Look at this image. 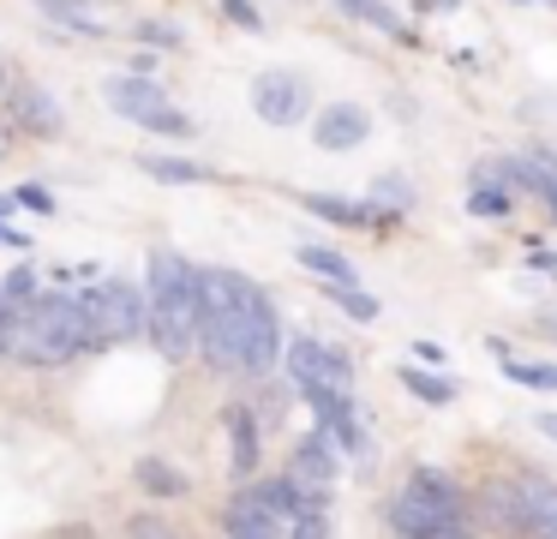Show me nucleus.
<instances>
[{
    "mask_svg": "<svg viewBox=\"0 0 557 539\" xmlns=\"http://www.w3.org/2000/svg\"><path fill=\"white\" fill-rule=\"evenodd\" d=\"M133 539H169V527H162L157 515H138V522H133Z\"/></svg>",
    "mask_w": 557,
    "mask_h": 539,
    "instance_id": "c85d7f7f",
    "label": "nucleus"
},
{
    "mask_svg": "<svg viewBox=\"0 0 557 539\" xmlns=\"http://www.w3.org/2000/svg\"><path fill=\"white\" fill-rule=\"evenodd\" d=\"M282 479H288L294 491H306V498H324V491L342 479V443L330 438L324 426H318L312 438H300V443H294L288 474H282Z\"/></svg>",
    "mask_w": 557,
    "mask_h": 539,
    "instance_id": "9b49d317",
    "label": "nucleus"
},
{
    "mask_svg": "<svg viewBox=\"0 0 557 539\" xmlns=\"http://www.w3.org/2000/svg\"><path fill=\"white\" fill-rule=\"evenodd\" d=\"M366 138H372V114H366L360 102H330L312 126L318 150H360Z\"/></svg>",
    "mask_w": 557,
    "mask_h": 539,
    "instance_id": "ddd939ff",
    "label": "nucleus"
},
{
    "mask_svg": "<svg viewBox=\"0 0 557 539\" xmlns=\"http://www.w3.org/2000/svg\"><path fill=\"white\" fill-rule=\"evenodd\" d=\"M330 299H336V306L348 311L354 323H372V318H377V299L360 294V287H330Z\"/></svg>",
    "mask_w": 557,
    "mask_h": 539,
    "instance_id": "b1692460",
    "label": "nucleus"
},
{
    "mask_svg": "<svg viewBox=\"0 0 557 539\" xmlns=\"http://www.w3.org/2000/svg\"><path fill=\"white\" fill-rule=\"evenodd\" d=\"M533 426H540L545 438H557V414H533Z\"/></svg>",
    "mask_w": 557,
    "mask_h": 539,
    "instance_id": "2f4dec72",
    "label": "nucleus"
},
{
    "mask_svg": "<svg viewBox=\"0 0 557 539\" xmlns=\"http://www.w3.org/2000/svg\"><path fill=\"white\" fill-rule=\"evenodd\" d=\"M222 7H228V19L240 24V30H264V19H258L252 0H222Z\"/></svg>",
    "mask_w": 557,
    "mask_h": 539,
    "instance_id": "a878e982",
    "label": "nucleus"
},
{
    "mask_svg": "<svg viewBox=\"0 0 557 539\" xmlns=\"http://www.w3.org/2000/svg\"><path fill=\"white\" fill-rule=\"evenodd\" d=\"M276 366H282V323L270 294L252 287V306H246V323H240V371L246 378H270Z\"/></svg>",
    "mask_w": 557,
    "mask_h": 539,
    "instance_id": "9d476101",
    "label": "nucleus"
},
{
    "mask_svg": "<svg viewBox=\"0 0 557 539\" xmlns=\"http://www.w3.org/2000/svg\"><path fill=\"white\" fill-rule=\"evenodd\" d=\"M18 120H25L30 132H61V108L42 90H18Z\"/></svg>",
    "mask_w": 557,
    "mask_h": 539,
    "instance_id": "aec40b11",
    "label": "nucleus"
},
{
    "mask_svg": "<svg viewBox=\"0 0 557 539\" xmlns=\"http://www.w3.org/2000/svg\"><path fill=\"white\" fill-rule=\"evenodd\" d=\"M294 258H300V270H312L324 287H354V275H360L342 252H330V246H300Z\"/></svg>",
    "mask_w": 557,
    "mask_h": 539,
    "instance_id": "f3484780",
    "label": "nucleus"
},
{
    "mask_svg": "<svg viewBox=\"0 0 557 539\" xmlns=\"http://www.w3.org/2000/svg\"><path fill=\"white\" fill-rule=\"evenodd\" d=\"M42 7H49L54 19H66L78 36H102V19H97L90 7H78V0H42Z\"/></svg>",
    "mask_w": 557,
    "mask_h": 539,
    "instance_id": "4be33fe9",
    "label": "nucleus"
},
{
    "mask_svg": "<svg viewBox=\"0 0 557 539\" xmlns=\"http://www.w3.org/2000/svg\"><path fill=\"white\" fill-rule=\"evenodd\" d=\"M306 210L324 216V222H342V228H384L389 210H372V204H354V198H330V192H306Z\"/></svg>",
    "mask_w": 557,
    "mask_h": 539,
    "instance_id": "2eb2a0df",
    "label": "nucleus"
},
{
    "mask_svg": "<svg viewBox=\"0 0 557 539\" xmlns=\"http://www.w3.org/2000/svg\"><path fill=\"white\" fill-rule=\"evenodd\" d=\"M252 306V282L222 264H198V354L210 371H240V323Z\"/></svg>",
    "mask_w": 557,
    "mask_h": 539,
    "instance_id": "20e7f679",
    "label": "nucleus"
},
{
    "mask_svg": "<svg viewBox=\"0 0 557 539\" xmlns=\"http://www.w3.org/2000/svg\"><path fill=\"white\" fill-rule=\"evenodd\" d=\"M342 12H354L360 24H372V30H384V36H396V42H420V30H413L408 19H401L396 7H384V0H336Z\"/></svg>",
    "mask_w": 557,
    "mask_h": 539,
    "instance_id": "dca6fc26",
    "label": "nucleus"
},
{
    "mask_svg": "<svg viewBox=\"0 0 557 539\" xmlns=\"http://www.w3.org/2000/svg\"><path fill=\"white\" fill-rule=\"evenodd\" d=\"M78 306H85V323H90V347L145 335V287L126 282V275H97L90 294H78Z\"/></svg>",
    "mask_w": 557,
    "mask_h": 539,
    "instance_id": "423d86ee",
    "label": "nucleus"
},
{
    "mask_svg": "<svg viewBox=\"0 0 557 539\" xmlns=\"http://www.w3.org/2000/svg\"><path fill=\"white\" fill-rule=\"evenodd\" d=\"M0 246H18V252H25V246H30V240H25V234H18V228H0Z\"/></svg>",
    "mask_w": 557,
    "mask_h": 539,
    "instance_id": "7c9ffc66",
    "label": "nucleus"
},
{
    "mask_svg": "<svg viewBox=\"0 0 557 539\" xmlns=\"http://www.w3.org/2000/svg\"><path fill=\"white\" fill-rule=\"evenodd\" d=\"M413 354L432 359V366H444V347H437V342H413Z\"/></svg>",
    "mask_w": 557,
    "mask_h": 539,
    "instance_id": "c756f323",
    "label": "nucleus"
},
{
    "mask_svg": "<svg viewBox=\"0 0 557 539\" xmlns=\"http://www.w3.org/2000/svg\"><path fill=\"white\" fill-rule=\"evenodd\" d=\"M552 7H557V0H552Z\"/></svg>",
    "mask_w": 557,
    "mask_h": 539,
    "instance_id": "c9c22d12",
    "label": "nucleus"
},
{
    "mask_svg": "<svg viewBox=\"0 0 557 539\" xmlns=\"http://www.w3.org/2000/svg\"><path fill=\"white\" fill-rule=\"evenodd\" d=\"M288 383L318 407V402H330V395H348L354 390V366H348V354L324 347L318 335H294V342H288Z\"/></svg>",
    "mask_w": 557,
    "mask_h": 539,
    "instance_id": "6e6552de",
    "label": "nucleus"
},
{
    "mask_svg": "<svg viewBox=\"0 0 557 539\" xmlns=\"http://www.w3.org/2000/svg\"><path fill=\"white\" fill-rule=\"evenodd\" d=\"M228 539H324L330 515L324 498H306L288 479H246L222 510Z\"/></svg>",
    "mask_w": 557,
    "mask_h": 539,
    "instance_id": "f03ea898",
    "label": "nucleus"
},
{
    "mask_svg": "<svg viewBox=\"0 0 557 539\" xmlns=\"http://www.w3.org/2000/svg\"><path fill=\"white\" fill-rule=\"evenodd\" d=\"M461 486L449 474H437V467H413L408 486L389 498L384 522L396 539H425V534H456L461 527Z\"/></svg>",
    "mask_w": 557,
    "mask_h": 539,
    "instance_id": "39448f33",
    "label": "nucleus"
},
{
    "mask_svg": "<svg viewBox=\"0 0 557 539\" xmlns=\"http://www.w3.org/2000/svg\"><path fill=\"white\" fill-rule=\"evenodd\" d=\"M497 522L521 527L528 539H557V479L545 474H521L516 486H497Z\"/></svg>",
    "mask_w": 557,
    "mask_h": 539,
    "instance_id": "1a4fd4ad",
    "label": "nucleus"
},
{
    "mask_svg": "<svg viewBox=\"0 0 557 539\" xmlns=\"http://www.w3.org/2000/svg\"><path fill=\"white\" fill-rule=\"evenodd\" d=\"M85 347H90V323H85L78 294H37L0 330V354L18 359V366H37V371L73 366Z\"/></svg>",
    "mask_w": 557,
    "mask_h": 539,
    "instance_id": "f257e3e1",
    "label": "nucleus"
},
{
    "mask_svg": "<svg viewBox=\"0 0 557 539\" xmlns=\"http://www.w3.org/2000/svg\"><path fill=\"white\" fill-rule=\"evenodd\" d=\"M109 102L121 108L133 126L145 132H162V138H193V114L186 108L169 102V90H162L157 78H138V72H121V78H109Z\"/></svg>",
    "mask_w": 557,
    "mask_h": 539,
    "instance_id": "0eeeda50",
    "label": "nucleus"
},
{
    "mask_svg": "<svg viewBox=\"0 0 557 539\" xmlns=\"http://www.w3.org/2000/svg\"><path fill=\"white\" fill-rule=\"evenodd\" d=\"M138 42H157V48H181L174 24H138Z\"/></svg>",
    "mask_w": 557,
    "mask_h": 539,
    "instance_id": "bb28decb",
    "label": "nucleus"
},
{
    "mask_svg": "<svg viewBox=\"0 0 557 539\" xmlns=\"http://www.w3.org/2000/svg\"><path fill=\"white\" fill-rule=\"evenodd\" d=\"M425 539H468V534H461V527H456V534H425Z\"/></svg>",
    "mask_w": 557,
    "mask_h": 539,
    "instance_id": "72a5a7b5",
    "label": "nucleus"
},
{
    "mask_svg": "<svg viewBox=\"0 0 557 539\" xmlns=\"http://www.w3.org/2000/svg\"><path fill=\"white\" fill-rule=\"evenodd\" d=\"M7 210H13V198H0V216H7Z\"/></svg>",
    "mask_w": 557,
    "mask_h": 539,
    "instance_id": "f704fd0d",
    "label": "nucleus"
},
{
    "mask_svg": "<svg viewBox=\"0 0 557 539\" xmlns=\"http://www.w3.org/2000/svg\"><path fill=\"white\" fill-rule=\"evenodd\" d=\"M145 335L169 359H186L198 347V264L181 252H150L145 270Z\"/></svg>",
    "mask_w": 557,
    "mask_h": 539,
    "instance_id": "7ed1b4c3",
    "label": "nucleus"
},
{
    "mask_svg": "<svg viewBox=\"0 0 557 539\" xmlns=\"http://www.w3.org/2000/svg\"><path fill=\"white\" fill-rule=\"evenodd\" d=\"M252 108L264 126H300L306 108H312V90H306L300 72H258L252 78Z\"/></svg>",
    "mask_w": 557,
    "mask_h": 539,
    "instance_id": "f8f14e48",
    "label": "nucleus"
},
{
    "mask_svg": "<svg viewBox=\"0 0 557 539\" xmlns=\"http://www.w3.org/2000/svg\"><path fill=\"white\" fill-rule=\"evenodd\" d=\"M145 174L162 180V186H198V180H210L198 162H181V156H145Z\"/></svg>",
    "mask_w": 557,
    "mask_h": 539,
    "instance_id": "a211bd4d",
    "label": "nucleus"
},
{
    "mask_svg": "<svg viewBox=\"0 0 557 539\" xmlns=\"http://www.w3.org/2000/svg\"><path fill=\"white\" fill-rule=\"evenodd\" d=\"M222 426H228V467H234V479H252L258 462H264V450H258V419H252V407L228 402V407H222Z\"/></svg>",
    "mask_w": 557,
    "mask_h": 539,
    "instance_id": "4468645a",
    "label": "nucleus"
},
{
    "mask_svg": "<svg viewBox=\"0 0 557 539\" xmlns=\"http://www.w3.org/2000/svg\"><path fill=\"white\" fill-rule=\"evenodd\" d=\"M509 383H533V390H557V366H528V359H504Z\"/></svg>",
    "mask_w": 557,
    "mask_h": 539,
    "instance_id": "5701e85b",
    "label": "nucleus"
},
{
    "mask_svg": "<svg viewBox=\"0 0 557 539\" xmlns=\"http://www.w3.org/2000/svg\"><path fill=\"white\" fill-rule=\"evenodd\" d=\"M468 210H473V216H504V210H509V198H504L497 186H473Z\"/></svg>",
    "mask_w": 557,
    "mask_h": 539,
    "instance_id": "393cba45",
    "label": "nucleus"
},
{
    "mask_svg": "<svg viewBox=\"0 0 557 539\" xmlns=\"http://www.w3.org/2000/svg\"><path fill=\"white\" fill-rule=\"evenodd\" d=\"M401 383H408V390L420 395V402H437V407H444V402H456V383H444V378H425L420 366H401Z\"/></svg>",
    "mask_w": 557,
    "mask_h": 539,
    "instance_id": "412c9836",
    "label": "nucleus"
},
{
    "mask_svg": "<svg viewBox=\"0 0 557 539\" xmlns=\"http://www.w3.org/2000/svg\"><path fill=\"white\" fill-rule=\"evenodd\" d=\"M18 204H25V210H42V216L54 210V198H49L42 186H18Z\"/></svg>",
    "mask_w": 557,
    "mask_h": 539,
    "instance_id": "cd10ccee",
    "label": "nucleus"
},
{
    "mask_svg": "<svg viewBox=\"0 0 557 539\" xmlns=\"http://www.w3.org/2000/svg\"><path fill=\"white\" fill-rule=\"evenodd\" d=\"M138 486H145V491H157V498H181V491H186V479L174 474V467L162 462V455H145V462H138Z\"/></svg>",
    "mask_w": 557,
    "mask_h": 539,
    "instance_id": "6ab92c4d",
    "label": "nucleus"
},
{
    "mask_svg": "<svg viewBox=\"0 0 557 539\" xmlns=\"http://www.w3.org/2000/svg\"><path fill=\"white\" fill-rule=\"evenodd\" d=\"M7 318H13V306H7V294H0V330H7Z\"/></svg>",
    "mask_w": 557,
    "mask_h": 539,
    "instance_id": "473e14b6",
    "label": "nucleus"
}]
</instances>
